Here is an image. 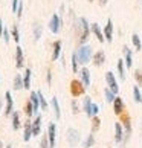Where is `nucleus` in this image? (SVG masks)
Returning <instances> with one entry per match:
<instances>
[{
    "label": "nucleus",
    "instance_id": "1",
    "mask_svg": "<svg viewBox=\"0 0 142 148\" xmlns=\"http://www.w3.org/2000/svg\"><path fill=\"white\" fill-rule=\"evenodd\" d=\"M75 52H76V57H78V61L81 66H86L93 58V49H92L90 45H81Z\"/></svg>",
    "mask_w": 142,
    "mask_h": 148
},
{
    "label": "nucleus",
    "instance_id": "2",
    "mask_svg": "<svg viewBox=\"0 0 142 148\" xmlns=\"http://www.w3.org/2000/svg\"><path fill=\"white\" fill-rule=\"evenodd\" d=\"M70 93L73 98H80L86 93V87L81 83V79H72L70 81Z\"/></svg>",
    "mask_w": 142,
    "mask_h": 148
},
{
    "label": "nucleus",
    "instance_id": "3",
    "mask_svg": "<svg viewBox=\"0 0 142 148\" xmlns=\"http://www.w3.org/2000/svg\"><path fill=\"white\" fill-rule=\"evenodd\" d=\"M106 83H107L108 89H110L115 95H118L119 93V84H118V79H116V76H115V73L112 70H107L106 72Z\"/></svg>",
    "mask_w": 142,
    "mask_h": 148
},
{
    "label": "nucleus",
    "instance_id": "4",
    "mask_svg": "<svg viewBox=\"0 0 142 148\" xmlns=\"http://www.w3.org/2000/svg\"><path fill=\"white\" fill-rule=\"evenodd\" d=\"M66 139H67V144L70 147H76L81 142V134H80V131L76 130V128H69L67 130V133H66Z\"/></svg>",
    "mask_w": 142,
    "mask_h": 148
},
{
    "label": "nucleus",
    "instance_id": "5",
    "mask_svg": "<svg viewBox=\"0 0 142 148\" xmlns=\"http://www.w3.org/2000/svg\"><path fill=\"white\" fill-rule=\"evenodd\" d=\"M61 26H63V20L60 17L58 14H54L51 20H49V31L52 32V34H58L60 31H61Z\"/></svg>",
    "mask_w": 142,
    "mask_h": 148
},
{
    "label": "nucleus",
    "instance_id": "6",
    "mask_svg": "<svg viewBox=\"0 0 142 148\" xmlns=\"http://www.w3.org/2000/svg\"><path fill=\"white\" fill-rule=\"evenodd\" d=\"M46 134L49 139V148H55V142H57V124L55 122H49Z\"/></svg>",
    "mask_w": 142,
    "mask_h": 148
},
{
    "label": "nucleus",
    "instance_id": "7",
    "mask_svg": "<svg viewBox=\"0 0 142 148\" xmlns=\"http://www.w3.org/2000/svg\"><path fill=\"white\" fill-rule=\"evenodd\" d=\"M92 110H93V101H92V98L90 96H84L83 98V112L86 113V116L87 118H93V114H92Z\"/></svg>",
    "mask_w": 142,
    "mask_h": 148
},
{
    "label": "nucleus",
    "instance_id": "8",
    "mask_svg": "<svg viewBox=\"0 0 142 148\" xmlns=\"http://www.w3.org/2000/svg\"><path fill=\"white\" fill-rule=\"evenodd\" d=\"M80 79H81V83L84 84L86 89H89L90 84H92V78H90V70L87 69L86 66L80 70Z\"/></svg>",
    "mask_w": 142,
    "mask_h": 148
},
{
    "label": "nucleus",
    "instance_id": "9",
    "mask_svg": "<svg viewBox=\"0 0 142 148\" xmlns=\"http://www.w3.org/2000/svg\"><path fill=\"white\" fill-rule=\"evenodd\" d=\"M113 112H115L116 116H121V114L125 112V102H124L122 98L116 96V99L113 101Z\"/></svg>",
    "mask_w": 142,
    "mask_h": 148
},
{
    "label": "nucleus",
    "instance_id": "10",
    "mask_svg": "<svg viewBox=\"0 0 142 148\" xmlns=\"http://www.w3.org/2000/svg\"><path fill=\"white\" fill-rule=\"evenodd\" d=\"M122 53H124V61H125L127 69H132L133 67V51L128 46H124Z\"/></svg>",
    "mask_w": 142,
    "mask_h": 148
},
{
    "label": "nucleus",
    "instance_id": "11",
    "mask_svg": "<svg viewBox=\"0 0 142 148\" xmlns=\"http://www.w3.org/2000/svg\"><path fill=\"white\" fill-rule=\"evenodd\" d=\"M5 101H6V108H5V116H11L14 113V101H12V95L11 92L5 93Z\"/></svg>",
    "mask_w": 142,
    "mask_h": 148
},
{
    "label": "nucleus",
    "instance_id": "12",
    "mask_svg": "<svg viewBox=\"0 0 142 148\" xmlns=\"http://www.w3.org/2000/svg\"><path fill=\"white\" fill-rule=\"evenodd\" d=\"M15 67L17 69L25 67V55H23V49L20 46L15 47Z\"/></svg>",
    "mask_w": 142,
    "mask_h": 148
},
{
    "label": "nucleus",
    "instance_id": "13",
    "mask_svg": "<svg viewBox=\"0 0 142 148\" xmlns=\"http://www.w3.org/2000/svg\"><path fill=\"white\" fill-rule=\"evenodd\" d=\"M90 29H92V32H93V35L98 38V41H99V43H104V41H106L104 31L101 29V26L98 25V23H92V25H90Z\"/></svg>",
    "mask_w": 142,
    "mask_h": 148
},
{
    "label": "nucleus",
    "instance_id": "14",
    "mask_svg": "<svg viewBox=\"0 0 142 148\" xmlns=\"http://www.w3.org/2000/svg\"><path fill=\"white\" fill-rule=\"evenodd\" d=\"M92 63H93L96 67H101V66L106 63V52L102 51V49H101V51H98V52H95L93 58H92Z\"/></svg>",
    "mask_w": 142,
    "mask_h": 148
},
{
    "label": "nucleus",
    "instance_id": "15",
    "mask_svg": "<svg viewBox=\"0 0 142 148\" xmlns=\"http://www.w3.org/2000/svg\"><path fill=\"white\" fill-rule=\"evenodd\" d=\"M122 139H124L122 122H115V142L116 144H122Z\"/></svg>",
    "mask_w": 142,
    "mask_h": 148
},
{
    "label": "nucleus",
    "instance_id": "16",
    "mask_svg": "<svg viewBox=\"0 0 142 148\" xmlns=\"http://www.w3.org/2000/svg\"><path fill=\"white\" fill-rule=\"evenodd\" d=\"M104 37H106L107 43L113 41V21H112V18H108L106 26H104Z\"/></svg>",
    "mask_w": 142,
    "mask_h": 148
},
{
    "label": "nucleus",
    "instance_id": "17",
    "mask_svg": "<svg viewBox=\"0 0 142 148\" xmlns=\"http://www.w3.org/2000/svg\"><path fill=\"white\" fill-rule=\"evenodd\" d=\"M61 40H57L52 43V61H57V60L60 58V55H61Z\"/></svg>",
    "mask_w": 142,
    "mask_h": 148
},
{
    "label": "nucleus",
    "instance_id": "18",
    "mask_svg": "<svg viewBox=\"0 0 142 148\" xmlns=\"http://www.w3.org/2000/svg\"><path fill=\"white\" fill-rule=\"evenodd\" d=\"M116 69H118V75H119V78H121L122 81H125V76H127V73H125V69H127V66H125L124 58H119V60H118V63H116Z\"/></svg>",
    "mask_w": 142,
    "mask_h": 148
},
{
    "label": "nucleus",
    "instance_id": "19",
    "mask_svg": "<svg viewBox=\"0 0 142 148\" xmlns=\"http://www.w3.org/2000/svg\"><path fill=\"white\" fill-rule=\"evenodd\" d=\"M34 136V133H32V122L28 119L25 122V131H23V140L25 142H29L31 140V138Z\"/></svg>",
    "mask_w": 142,
    "mask_h": 148
},
{
    "label": "nucleus",
    "instance_id": "20",
    "mask_svg": "<svg viewBox=\"0 0 142 148\" xmlns=\"http://www.w3.org/2000/svg\"><path fill=\"white\" fill-rule=\"evenodd\" d=\"M29 99H31V102H32V107H34V113H35V116H37L38 110L41 108V106H40V98H38V93H37V92H31Z\"/></svg>",
    "mask_w": 142,
    "mask_h": 148
},
{
    "label": "nucleus",
    "instance_id": "21",
    "mask_svg": "<svg viewBox=\"0 0 142 148\" xmlns=\"http://www.w3.org/2000/svg\"><path fill=\"white\" fill-rule=\"evenodd\" d=\"M32 133H34V136H38L41 133V116L40 114H37L35 119L32 121Z\"/></svg>",
    "mask_w": 142,
    "mask_h": 148
},
{
    "label": "nucleus",
    "instance_id": "22",
    "mask_svg": "<svg viewBox=\"0 0 142 148\" xmlns=\"http://www.w3.org/2000/svg\"><path fill=\"white\" fill-rule=\"evenodd\" d=\"M12 89L14 90H21L25 89V83H23V76L20 73H17L14 76V81H12Z\"/></svg>",
    "mask_w": 142,
    "mask_h": 148
},
{
    "label": "nucleus",
    "instance_id": "23",
    "mask_svg": "<svg viewBox=\"0 0 142 148\" xmlns=\"http://www.w3.org/2000/svg\"><path fill=\"white\" fill-rule=\"evenodd\" d=\"M52 108H54V114H55V119H61V108H60V102H58V98L54 96L52 98Z\"/></svg>",
    "mask_w": 142,
    "mask_h": 148
},
{
    "label": "nucleus",
    "instance_id": "24",
    "mask_svg": "<svg viewBox=\"0 0 142 148\" xmlns=\"http://www.w3.org/2000/svg\"><path fill=\"white\" fill-rule=\"evenodd\" d=\"M31 79H32V70L29 67L25 69V76H23V83H25V90L31 89Z\"/></svg>",
    "mask_w": 142,
    "mask_h": 148
},
{
    "label": "nucleus",
    "instance_id": "25",
    "mask_svg": "<svg viewBox=\"0 0 142 148\" xmlns=\"http://www.w3.org/2000/svg\"><path fill=\"white\" fill-rule=\"evenodd\" d=\"M11 116H12V121H11V124H12V130H14V131L20 130V125H21V124H20V113H19V112H14Z\"/></svg>",
    "mask_w": 142,
    "mask_h": 148
},
{
    "label": "nucleus",
    "instance_id": "26",
    "mask_svg": "<svg viewBox=\"0 0 142 148\" xmlns=\"http://www.w3.org/2000/svg\"><path fill=\"white\" fill-rule=\"evenodd\" d=\"M32 32H34V40L38 41L43 35V26L40 23H34V28H32Z\"/></svg>",
    "mask_w": 142,
    "mask_h": 148
},
{
    "label": "nucleus",
    "instance_id": "27",
    "mask_svg": "<svg viewBox=\"0 0 142 148\" xmlns=\"http://www.w3.org/2000/svg\"><path fill=\"white\" fill-rule=\"evenodd\" d=\"M93 145H95V133H90V134L83 140V148H92Z\"/></svg>",
    "mask_w": 142,
    "mask_h": 148
},
{
    "label": "nucleus",
    "instance_id": "28",
    "mask_svg": "<svg viewBox=\"0 0 142 148\" xmlns=\"http://www.w3.org/2000/svg\"><path fill=\"white\" fill-rule=\"evenodd\" d=\"M70 66H72V70L73 73H80V61H78V57H76V52L72 53V61H70Z\"/></svg>",
    "mask_w": 142,
    "mask_h": 148
},
{
    "label": "nucleus",
    "instance_id": "29",
    "mask_svg": "<svg viewBox=\"0 0 142 148\" xmlns=\"http://www.w3.org/2000/svg\"><path fill=\"white\" fill-rule=\"evenodd\" d=\"M133 99H134V102L142 104V93H141V89L138 84L133 86Z\"/></svg>",
    "mask_w": 142,
    "mask_h": 148
},
{
    "label": "nucleus",
    "instance_id": "30",
    "mask_svg": "<svg viewBox=\"0 0 142 148\" xmlns=\"http://www.w3.org/2000/svg\"><path fill=\"white\" fill-rule=\"evenodd\" d=\"M104 96H106V102H108V104H113V101L116 99V95L108 89V87H106L104 89Z\"/></svg>",
    "mask_w": 142,
    "mask_h": 148
},
{
    "label": "nucleus",
    "instance_id": "31",
    "mask_svg": "<svg viewBox=\"0 0 142 148\" xmlns=\"http://www.w3.org/2000/svg\"><path fill=\"white\" fill-rule=\"evenodd\" d=\"M132 43H133V46H134V51H141L142 49V41H141V37L138 34H133L132 35Z\"/></svg>",
    "mask_w": 142,
    "mask_h": 148
},
{
    "label": "nucleus",
    "instance_id": "32",
    "mask_svg": "<svg viewBox=\"0 0 142 148\" xmlns=\"http://www.w3.org/2000/svg\"><path fill=\"white\" fill-rule=\"evenodd\" d=\"M11 34H12V40L17 43H20V32H19V25H12V28H11Z\"/></svg>",
    "mask_w": 142,
    "mask_h": 148
},
{
    "label": "nucleus",
    "instance_id": "33",
    "mask_svg": "<svg viewBox=\"0 0 142 148\" xmlns=\"http://www.w3.org/2000/svg\"><path fill=\"white\" fill-rule=\"evenodd\" d=\"M37 93H38V98H40V106H41V110H47V108H49V104H47V101H46L45 95H43V92H41V90H37Z\"/></svg>",
    "mask_w": 142,
    "mask_h": 148
},
{
    "label": "nucleus",
    "instance_id": "34",
    "mask_svg": "<svg viewBox=\"0 0 142 148\" xmlns=\"http://www.w3.org/2000/svg\"><path fill=\"white\" fill-rule=\"evenodd\" d=\"M25 114H26L28 118H32V116L35 114V113H34V107H32V102H31V99L25 104Z\"/></svg>",
    "mask_w": 142,
    "mask_h": 148
},
{
    "label": "nucleus",
    "instance_id": "35",
    "mask_svg": "<svg viewBox=\"0 0 142 148\" xmlns=\"http://www.w3.org/2000/svg\"><path fill=\"white\" fill-rule=\"evenodd\" d=\"M101 127V119L98 116H93L92 118V133H96Z\"/></svg>",
    "mask_w": 142,
    "mask_h": 148
},
{
    "label": "nucleus",
    "instance_id": "36",
    "mask_svg": "<svg viewBox=\"0 0 142 148\" xmlns=\"http://www.w3.org/2000/svg\"><path fill=\"white\" fill-rule=\"evenodd\" d=\"M133 76H134V79H136V83H138V86L142 87V70L136 69L134 72H133Z\"/></svg>",
    "mask_w": 142,
    "mask_h": 148
},
{
    "label": "nucleus",
    "instance_id": "37",
    "mask_svg": "<svg viewBox=\"0 0 142 148\" xmlns=\"http://www.w3.org/2000/svg\"><path fill=\"white\" fill-rule=\"evenodd\" d=\"M72 113L73 114H78L80 113V104L76 99H72Z\"/></svg>",
    "mask_w": 142,
    "mask_h": 148
},
{
    "label": "nucleus",
    "instance_id": "38",
    "mask_svg": "<svg viewBox=\"0 0 142 148\" xmlns=\"http://www.w3.org/2000/svg\"><path fill=\"white\" fill-rule=\"evenodd\" d=\"M40 148H49V139H47V134L41 138V142H40Z\"/></svg>",
    "mask_w": 142,
    "mask_h": 148
},
{
    "label": "nucleus",
    "instance_id": "39",
    "mask_svg": "<svg viewBox=\"0 0 142 148\" xmlns=\"http://www.w3.org/2000/svg\"><path fill=\"white\" fill-rule=\"evenodd\" d=\"M2 38H3V41L6 43V45H8V43L11 41V35H9V31H8L6 28H5V31H3V35H2Z\"/></svg>",
    "mask_w": 142,
    "mask_h": 148
},
{
    "label": "nucleus",
    "instance_id": "40",
    "mask_svg": "<svg viewBox=\"0 0 142 148\" xmlns=\"http://www.w3.org/2000/svg\"><path fill=\"white\" fill-rule=\"evenodd\" d=\"M19 5H20V0H12V2H11V8H12V12H15V14H17Z\"/></svg>",
    "mask_w": 142,
    "mask_h": 148
},
{
    "label": "nucleus",
    "instance_id": "41",
    "mask_svg": "<svg viewBox=\"0 0 142 148\" xmlns=\"http://www.w3.org/2000/svg\"><path fill=\"white\" fill-rule=\"evenodd\" d=\"M23 6H25V3L20 0V5H19V9H17V18H21V12H23Z\"/></svg>",
    "mask_w": 142,
    "mask_h": 148
},
{
    "label": "nucleus",
    "instance_id": "42",
    "mask_svg": "<svg viewBox=\"0 0 142 148\" xmlns=\"http://www.w3.org/2000/svg\"><path fill=\"white\" fill-rule=\"evenodd\" d=\"M98 113H99V106L93 102V110H92V114H93V116H98Z\"/></svg>",
    "mask_w": 142,
    "mask_h": 148
},
{
    "label": "nucleus",
    "instance_id": "43",
    "mask_svg": "<svg viewBox=\"0 0 142 148\" xmlns=\"http://www.w3.org/2000/svg\"><path fill=\"white\" fill-rule=\"evenodd\" d=\"M46 81H47L49 87H51V84H52V72H51V70H47V76H46Z\"/></svg>",
    "mask_w": 142,
    "mask_h": 148
},
{
    "label": "nucleus",
    "instance_id": "44",
    "mask_svg": "<svg viewBox=\"0 0 142 148\" xmlns=\"http://www.w3.org/2000/svg\"><path fill=\"white\" fill-rule=\"evenodd\" d=\"M3 31H5V28H3V20H2V17H0V38H2V35H3Z\"/></svg>",
    "mask_w": 142,
    "mask_h": 148
},
{
    "label": "nucleus",
    "instance_id": "45",
    "mask_svg": "<svg viewBox=\"0 0 142 148\" xmlns=\"http://www.w3.org/2000/svg\"><path fill=\"white\" fill-rule=\"evenodd\" d=\"M98 2H99V6H106L107 5V0H98Z\"/></svg>",
    "mask_w": 142,
    "mask_h": 148
},
{
    "label": "nucleus",
    "instance_id": "46",
    "mask_svg": "<svg viewBox=\"0 0 142 148\" xmlns=\"http://www.w3.org/2000/svg\"><path fill=\"white\" fill-rule=\"evenodd\" d=\"M2 106H3V101L0 99V110H2Z\"/></svg>",
    "mask_w": 142,
    "mask_h": 148
},
{
    "label": "nucleus",
    "instance_id": "47",
    "mask_svg": "<svg viewBox=\"0 0 142 148\" xmlns=\"http://www.w3.org/2000/svg\"><path fill=\"white\" fill-rule=\"evenodd\" d=\"M5 148H12V145H6V147H5Z\"/></svg>",
    "mask_w": 142,
    "mask_h": 148
},
{
    "label": "nucleus",
    "instance_id": "48",
    "mask_svg": "<svg viewBox=\"0 0 142 148\" xmlns=\"http://www.w3.org/2000/svg\"><path fill=\"white\" fill-rule=\"evenodd\" d=\"M0 148H3V144H2V140H0Z\"/></svg>",
    "mask_w": 142,
    "mask_h": 148
},
{
    "label": "nucleus",
    "instance_id": "49",
    "mask_svg": "<svg viewBox=\"0 0 142 148\" xmlns=\"http://www.w3.org/2000/svg\"><path fill=\"white\" fill-rule=\"evenodd\" d=\"M141 6H142V0H141Z\"/></svg>",
    "mask_w": 142,
    "mask_h": 148
}]
</instances>
